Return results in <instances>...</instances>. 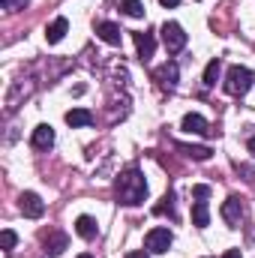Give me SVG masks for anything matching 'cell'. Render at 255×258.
Segmentation results:
<instances>
[{
	"mask_svg": "<svg viewBox=\"0 0 255 258\" xmlns=\"http://www.w3.org/2000/svg\"><path fill=\"white\" fill-rule=\"evenodd\" d=\"M222 258H243V255H240V249H228Z\"/></svg>",
	"mask_w": 255,
	"mask_h": 258,
	"instance_id": "obj_25",
	"label": "cell"
},
{
	"mask_svg": "<svg viewBox=\"0 0 255 258\" xmlns=\"http://www.w3.org/2000/svg\"><path fill=\"white\" fill-rule=\"evenodd\" d=\"M18 207H21V213H24L27 219H39V216L45 213V204H42V198L36 192H21Z\"/></svg>",
	"mask_w": 255,
	"mask_h": 258,
	"instance_id": "obj_5",
	"label": "cell"
},
{
	"mask_svg": "<svg viewBox=\"0 0 255 258\" xmlns=\"http://www.w3.org/2000/svg\"><path fill=\"white\" fill-rule=\"evenodd\" d=\"M222 219H225L228 225H240V219H243V201H240L237 195H228V198L222 201Z\"/></svg>",
	"mask_w": 255,
	"mask_h": 258,
	"instance_id": "obj_6",
	"label": "cell"
},
{
	"mask_svg": "<svg viewBox=\"0 0 255 258\" xmlns=\"http://www.w3.org/2000/svg\"><path fill=\"white\" fill-rule=\"evenodd\" d=\"M180 129L189 132V135H210V123H207L201 114H186L183 123H180Z\"/></svg>",
	"mask_w": 255,
	"mask_h": 258,
	"instance_id": "obj_10",
	"label": "cell"
},
{
	"mask_svg": "<svg viewBox=\"0 0 255 258\" xmlns=\"http://www.w3.org/2000/svg\"><path fill=\"white\" fill-rule=\"evenodd\" d=\"M126 258H150V255H147V252H141V249H135V252H129Z\"/></svg>",
	"mask_w": 255,
	"mask_h": 258,
	"instance_id": "obj_26",
	"label": "cell"
},
{
	"mask_svg": "<svg viewBox=\"0 0 255 258\" xmlns=\"http://www.w3.org/2000/svg\"><path fill=\"white\" fill-rule=\"evenodd\" d=\"M66 30H69V21H66L63 15H60V18H54V21L45 27V39L54 45V42H60V39L66 36Z\"/></svg>",
	"mask_w": 255,
	"mask_h": 258,
	"instance_id": "obj_13",
	"label": "cell"
},
{
	"mask_svg": "<svg viewBox=\"0 0 255 258\" xmlns=\"http://www.w3.org/2000/svg\"><path fill=\"white\" fill-rule=\"evenodd\" d=\"M192 222H195L198 228H207V225H210V207H207V198H198V201L192 204Z\"/></svg>",
	"mask_w": 255,
	"mask_h": 258,
	"instance_id": "obj_12",
	"label": "cell"
},
{
	"mask_svg": "<svg viewBox=\"0 0 255 258\" xmlns=\"http://www.w3.org/2000/svg\"><path fill=\"white\" fill-rule=\"evenodd\" d=\"M219 72H222V60H219V57H213V60L207 63V69H204V87H213V84H216V78H219Z\"/></svg>",
	"mask_w": 255,
	"mask_h": 258,
	"instance_id": "obj_17",
	"label": "cell"
},
{
	"mask_svg": "<svg viewBox=\"0 0 255 258\" xmlns=\"http://www.w3.org/2000/svg\"><path fill=\"white\" fill-rule=\"evenodd\" d=\"M153 78H156L162 87H174V84H177V78H180V66L174 63V60H165V63L153 72Z\"/></svg>",
	"mask_w": 255,
	"mask_h": 258,
	"instance_id": "obj_7",
	"label": "cell"
},
{
	"mask_svg": "<svg viewBox=\"0 0 255 258\" xmlns=\"http://www.w3.org/2000/svg\"><path fill=\"white\" fill-rule=\"evenodd\" d=\"M96 36H99L102 42H108V45H120L123 30H120L117 24H111V21H99V24H96Z\"/></svg>",
	"mask_w": 255,
	"mask_h": 258,
	"instance_id": "obj_8",
	"label": "cell"
},
{
	"mask_svg": "<svg viewBox=\"0 0 255 258\" xmlns=\"http://www.w3.org/2000/svg\"><path fill=\"white\" fill-rule=\"evenodd\" d=\"M252 81H255L252 69H246V66H231L228 75H225V93H231V96H246L249 87H252Z\"/></svg>",
	"mask_w": 255,
	"mask_h": 258,
	"instance_id": "obj_2",
	"label": "cell"
},
{
	"mask_svg": "<svg viewBox=\"0 0 255 258\" xmlns=\"http://www.w3.org/2000/svg\"><path fill=\"white\" fill-rule=\"evenodd\" d=\"M162 42H165L168 54L183 51V45H186V33H183V27H180L177 21H165V24H162Z\"/></svg>",
	"mask_w": 255,
	"mask_h": 258,
	"instance_id": "obj_3",
	"label": "cell"
},
{
	"mask_svg": "<svg viewBox=\"0 0 255 258\" xmlns=\"http://www.w3.org/2000/svg\"><path fill=\"white\" fill-rule=\"evenodd\" d=\"M162 201H165V204H156V207H153V213H168V216H174V195L168 192Z\"/></svg>",
	"mask_w": 255,
	"mask_h": 258,
	"instance_id": "obj_20",
	"label": "cell"
},
{
	"mask_svg": "<svg viewBox=\"0 0 255 258\" xmlns=\"http://www.w3.org/2000/svg\"><path fill=\"white\" fill-rule=\"evenodd\" d=\"M159 3H162V6H171V9H174V6H177L180 0H159Z\"/></svg>",
	"mask_w": 255,
	"mask_h": 258,
	"instance_id": "obj_27",
	"label": "cell"
},
{
	"mask_svg": "<svg viewBox=\"0 0 255 258\" xmlns=\"http://www.w3.org/2000/svg\"><path fill=\"white\" fill-rule=\"evenodd\" d=\"M66 123H69L72 129L90 126V123H93V114H90L87 108H72V111H66Z\"/></svg>",
	"mask_w": 255,
	"mask_h": 258,
	"instance_id": "obj_14",
	"label": "cell"
},
{
	"mask_svg": "<svg viewBox=\"0 0 255 258\" xmlns=\"http://www.w3.org/2000/svg\"><path fill=\"white\" fill-rule=\"evenodd\" d=\"M78 258H93V255H78Z\"/></svg>",
	"mask_w": 255,
	"mask_h": 258,
	"instance_id": "obj_29",
	"label": "cell"
},
{
	"mask_svg": "<svg viewBox=\"0 0 255 258\" xmlns=\"http://www.w3.org/2000/svg\"><path fill=\"white\" fill-rule=\"evenodd\" d=\"M171 240H174V234H171L168 228H150V231L144 234V246H147V252H153V255L168 252Z\"/></svg>",
	"mask_w": 255,
	"mask_h": 258,
	"instance_id": "obj_4",
	"label": "cell"
},
{
	"mask_svg": "<svg viewBox=\"0 0 255 258\" xmlns=\"http://www.w3.org/2000/svg\"><path fill=\"white\" fill-rule=\"evenodd\" d=\"M66 243H69V240H66V234H60V231H51V237H45V255H60V252H63L66 249Z\"/></svg>",
	"mask_w": 255,
	"mask_h": 258,
	"instance_id": "obj_15",
	"label": "cell"
},
{
	"mask_svg": "<svg viewBox=\"0 0 255 258\" xmlns=\"http://www.w3.org/2000/svg\"><path fill=\"white\" fill-rule=\"evenodd\" d=\"M192 195H195V198H207V195H210V186L198 183V186H192Z\"/></svg>",
	"mask_w": 255,
	"mask_h": 258,
	"instance_id": "obj_23",
	"label": "cell"
},
{
	"mask_svg": "<svg viewBox=\"0 0 255 258\" xmlns=\"http://www.w3.org/2000/svg\"><path fill=\"white\" fill-rule=\"evenodd\" d=\"M114 192H117V201L126 204V207H135L147 198V180L138 168H126L117 180H114Z\"/></svg>",
	"mask_w": 255,
	"mask_h": 258,
	"instance_id": "obj_1",
	"label": "cell"
},
{
	"mask_svg": "<svg viewBox=\"0 0 255 258\" xmlns=\"http://www.w3.org/2000/svg\"><path fill=\"white\" fill-rule=\"evenodd\" d=\"M246 147H249V153L255 156V138H249V141H246Z\"/></svg>",
	"mask_w": 255,
	"mask_h": 258,
	"instance_id": "obj_28",
	"label": "cell"
},
{
	"mask_svg": "<svg viewBox=\"0 0 255 258\" xmlns=\"http://www.w3.org/2000/svg\"><path fill=\"white\" fill-rule=\"evenodd\" d=\"M180 150H183L189 159H195V162H207V159L213 156V150H210V147H192V144H189V147H180Z\"/></svg>",
	"mask_w": 255,
	"mask_h": 258,
	"instance_id": "obj_18",
	"label": "cell"
},
{
	"mask_svg": "<svg viewBox=\"0 0 255 258\" xmlns=\"http://www.w3.org/2000/svg\"><path fill=\"white\" fill-rule=\"evenodd\" d=\"M75 231H78L84 240H93V237H96V219H93V216H78V219H75Z\"/></svg>",
	"mask_w": 255,
	"mask_h": 258,
	"instance_id": "obj_16",
	"label": "cell"
},
{
	"mask_svg": "<svg viewBox=\"0 0 255 258\" xmlns=\"http://www.w3.org/2000/svg\"><path fill=\"white\" fill-rule=\"evenodd\" d=\"M135 36V48H138V57L147 63L150 57H153V51H156V39H153V33H132Z\"/></svg>",
	"mask_w": 255,
	"mask_h": 258,
	"instance_id": "obj_9",
	"label": "cell"
},
{
	"mask_svg": "<svg viewBox=\"0 0 255 258\" xmlns=\"http://www.w3.org/2000/svg\"><path fill=\"white\" fill-rule=\"evenodd\" d=\"M30 0H0V6L6 9V12H18V9H24Z\"/></svg>",
	"mask_w": 255,
	"mask_h": 258,
	"instance_id": "obj_22",
	"label": "cell"
},
{
	"mask_svg": "<svg viewBox=\"0 0 255 258\" xmlns=\"http://www.w3.org/2000/svg\"><path fill=\"white\" fill-rule=\"evenodd\" d=\"M30 141H33V147H36V150H48V147L54 144V129L42 123V126L33 129V138H30Z\"/></svg>",
	"mask_w": 255,
	"mask_h": 258,
	"instance_id": "obj_11",
	"label": "cell"
},
{
	"mask_svg": "<svg viewBox=\"0 0 255 258\" xmlns=\"http://www.w3.org/2000/svg\"><path fill=\"white\" fill-rule=\"evenodd\" d=\"M237 171L243 174V180H252V168L249 165H237Z\"/></svg>",
	"mask_w": 255,
	"mask_h": 258,
	"instance_id": "obj_24",
	"label": "cell"
},
{
	"mask_svg": "<svg viewBox=\"0 0 255 258\" xmlns=\"http://www.w3.org/2000/svg\"><path fill=\"white\" fill-rule=\"evenodd\" d=\"M120 9L129 18H144V3L141 0H120Z\"/></svg>",
	"mask_w": 255,
	"mask_h": 258,
	"instance_id": "obj_19",
	"label": "cell"
},
{
	"mask_svg": "<svg viewBox=\"0 0 255 258\" xmlns=\"http://www.w3.org/2000/svg\"><path fill=\"white\" fill-rule=\"evenodd\" d=\"M0 243H3V249H6V252H9V249H12V246H15V243H18V234H15V231H9V228H6V231H3V234H0Z\"/></svg>",
	"mask_w": 255,
	"mask_h": 258,
	"instance_id": "obj_21",
	"label": "cell"
}]
</instances>
